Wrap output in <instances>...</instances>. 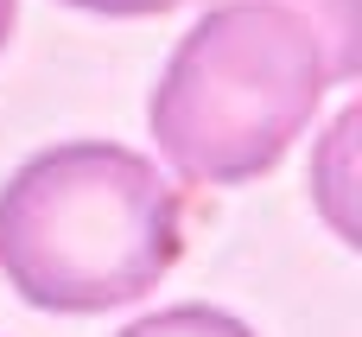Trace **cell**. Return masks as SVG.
Segmentation results:
<instances>
[{
    "mask_svg": "<svg viewBox=\"0 0 362 337\" xmlns=\"http://www.w3.org/2000/svg\"><path fill=\"white\" fill-rule=\"evenodd\" d=\"M185 255V198L134 147L64 140L0 185V274L64 319L146 299Z\"/></svg>",
    "mask_w": 362,
    "mask_h": 337,
    "instance_id": "6da1fadb",
    "label": "cell"
},
{
    "mask_svg": "<svg viewBox=\"0 0 362 337\" xmlns=\"http://www.w3.org/2000/svg\"><path fill=\"white\" fill-rule=\"evenodd\" d=\"M337 83L325 38L274 0H210L172 45L146 121L185 185H248L318 121Z\"/></svg>",
    "mask_w": 362,
    "mask_h": 337,
    "instance_id": "7a4b0ae2",
    "label": "cell"
},
{
    "mask_svg": "<svg viewBox=\"0 0 362 337\" xmlns=\"http://www.w3.org/2000/svg\"><path fill=\"white\" fill-rule=\"evenodd\" d=\"M356 127H362V108H344V115L331 121V134H325L318 159H312V198H318L325 223H331L344 242H356V210H350V191H356L350 147H356Z\"/></svg>",
    "mask_w": 362,
    "mask_h": 337,
    "instance_id": "3957f363",
    "label": "cell"
},
{
    "mask_svg": "<svg viewBox=\"0 0 362 337\" xmlns=\"http://www.w3.org/2000/svg\"><path fill=\"white\" fill-rule=\"evenodd\" d=\"M274 6L299 13V19L325 38L337 83H356V70H362V19H356V0H274Z\"/></svg>",
    "mask_w": 362,
    "mask_h": 337,
    "instance_id": "277c9868",
    "label": "cell"
},
{
    "mask_svg": "<svg viewBox=\"0 0 362 337\" xmlns=\"http://www.w3.org/2000/svg\"><path fill=\"white\" fill-rule=\"evenodd\" d=\"M121 337H255L235 312H216V306H165L153 319H134Z\"/></svg>",
    "mask_w": 362,
    "mask_h": 337,
    "instance_id": "5b68a950",
    "label": "cell"
},
{
    "mask_svg": "<svg viewBox=\"0 0 362 337\" xmlns=\"http://www.w3.org/2000/svg\"><path fill=\"white\" fill-rule=\"evenodd\" d=\"M76 13H108V19H153V13H172V6H191V0H64Z\"/></svg>",
    "mask_w": 362,
    "mask_h": 337,
    "instance_id": "8992f818",
    "label": "cell"
},
{
    "mask_svg": "<svg viewBox=\"0 0 362 337\" xmlns=\"http://www.w3.org/2000/svg\"><path fill=\"white\" fill-rule=\"evenodd\" d=\"M13 19H19V0H0V51H6V38H13Z\"/></svg>",
    "mask_w": 362,
    "mask_h": 337,
    "instance_id": "52a82bcc",
    "label": "cell"
}]
</instances>
